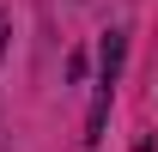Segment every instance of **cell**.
<instances>
[{
	"instance_id": "6da1fadb",
	"label": "cell",
	"mask_w": 158,
	"mask_h": 152,
	"mask_svg": "<svg viewBox=\"0 0 158 152\" xmlns=\"http://www.w3.org/2000/svg\"><path fill=\"white\" fill-rule=\"evenodd\" d=\"M116 73H122V31L103 37V67L91 85V116H85V146H103V122H110V97H116Z\"/></svg>"
},
{
	"instance_id": "7a4b0ae2",
	"label": "cell",
	"mask_w": 158,
	"mask_h": 152,
	"mask_svg": "<svg viewBox=\"0 0 158 152\" xmlns=\"http://www.w3.org/2000/svg\"><path fill=\"white\" fill-rule=\"evenodd\" d=\"M0 55H6V19H0Z\"/></svg>"
}]
</instances>
